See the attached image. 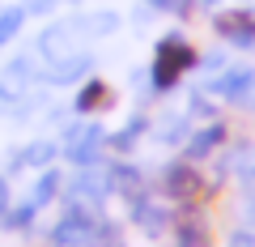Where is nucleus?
<instances>
[{
	"mask_svg": "<svg viewBox=\"0 0 255 247\" xmlns=\"http://www.w3.org/2000/svg\"><path fill=\"white\" fill-rule=\"evenodd\" d=\"M55 154H60V145H30V149H21V154L13 158V166H21V162L26 166H47Z\"/></svg>",
	"mask_w": 255,
	"mask_h": 247,
	"instance_id": "10",
	"label": "nucleus"
},
{
	"mask_svg": "<svg viewBox=\"0 0 255 247\" xmlns=\"http://www.w3.org/2000/svg\"><path fill=\"white\" fill-rule=\"evenodd\" d=\"M230 171H234L238 179H243L247 188L255 192V145H243V149H234V154H230Z\"/></svg>",
	"mask_w": 255,
	"mask_h": 247,
	"instance_id": "9",
	"label": "nucleus"
},
{
	"mask_svg": "<svg viewBox=\"0 0 255 247\" xmlns=\"http://www.w3.org/2000/svg\"><path fill=\"white\" fill-rule=\"evenodd\" d=\"M85 68H90V60H85V55H64V60H55L51 64V81H60V85H68V81H77V77L85 73Z\"/></svg>",
	"mask_w": 255,
	"mask_h": 247,
	"instance_id": "8",
	"label": "nucleus"
},
{
	"mask_svg": "<svg viewBox=\"0 0 255 247\" xmlns=\"http://www.w3.org/2000/svg\"><path fill=\"white\" fill-rule=\"evenodd\" d=\"M230 247H255V235H247V230H238V235H230Z\"/></svg>",
	"mask_w": 255,
	"mask_h": 247,
	"instance_id": "15",
	"label": "nucleus"
},
{
	"mask_svg": "<svg viewBox=\"0 0 255 247\" xmlns=\"http://www.w3.org/2000/svg\"><path fill=\"white\" fill-rule=\"evenodd\" d=\"M255 90V68H230V73L217 77V94L230 102H247Z\"/></svg>",
	"mask_w": 255,
	"mask_h": 247,
	"instance_id": "4",
	"label": "nucleus"
},
{
	"mask_svg": "<svg viewBox=\"0 0 255 247\" xmlns=\"http://www.w3.org/2000/svg\"><path fill=\"white\" fill-rule=\"evenodd\" d=\"M196 64V51L187 47V38L179 34H166L162 43H157V60H153V81L162 85V90H170L174 81H179L187 68Z\"/></svg>",
	"mask_w": 255,
	"mask_h": 247,
	"instance_id": "2",
	"label": "nucleus"
},
{
	"mask_svg": "<svg viewBox=\"0 0 255 247\" xmlns=\"http://www.w3.org/2000/svg\"><path fill=\"white\" fill-rule=\"evenodd\" d=\"M30 81H34V64H30V60H13L9 73L0 77V98H17Z\"/></svg>",
	"mask_w": 255,
	"mask_h": 247,
	"instance_id": "6",
	"label": "nucleus"
},
{
	"mask_svg": "<svg viewBox=\"0 0 255 247\" xmlns=\"http://www.w3.org/2000/svg\"><path fill=\"white\" fill-rule=\"evenodd\" d=\"M94 235H98V218H94V209L85 201H73L60 213V222L51 226L55 247H85V243H94Z\"/></svg>",
	"mask_w": 255,
	"mask_h": 247,
	"instance_id": "1",
	"label": "nucleus"
},
{
	"mask_svg": "<svg viewBox=\"0 0 255 247\" xmlns=\"http://www.w3.org/2000/svg\"><path fill=\"white\" fill-rule=\"evenodd\" d=\"M4 205H9V188H4V179H0V213H4Z\"/></svg>",
	"mask_w": 255,
	"mask_h": 247,
	"instance_id": "17",
	"label": "nucleus"
},
{
	"mask_svg": "<svg viewBox=\"0 0 255 247\" xmlns=\"http://www.w3.org/2000/svg\"><path fill=\"white\" fill-rule=\"evenodd\" d=\"M162 188H166V196H191L200 188V171H196V166H170L166 179H162Z\"/></svg>",
	"mask_w": 255,
	"mask_h": 247,
	"instance_id": "5",
	"label": "nucleus"
},
{
	"mask_svg": "<svg viewBox=\"0 0 255 247\" xmlns=\"http://www.w3.org/2000/svg\"><path fill=\"white\" fill-rule=\"evenodd\" d=\"M102 98H107V85H102V81H94V85H85V90H81L77 107H81V111H90V107H102Z\"/></svg>",
	"mask_w": 255,
	"mask_h": 247,
	"instance_id": "14",
	"label": "nucleus"
},
{
	"mask_svg": "<svg viewBox=\"0 0 255 247\" xmlns=\"http://www.w3.org/2000/svg\"><path fill=\"white\" fill-rule=\"evenodd\" d=\"M132 222H136V226H145L149 235H162L166 213H162V205H153V201H132Z\"/></svg>",
	"mask_w": 255,
	"mask_h": 247,
	"instance_id": "7",
	"label": "nucleus"
},
{
	"mask_svg": "<svg viewBox=\"0 0 255 247\" xmlns=\"http://www.w3.org/2000/svg\"><path fill=\"white\" fill-rule=\"evenodd\" d=\"M55 188H60V171H51V166H47L43 179H38V188H34V201H30V205H34V209H38V205H47V201L55 196Z\"/></svg>",
	"mask_w": 255,
	"mask_h": 247,
	"instance_id": "12",
	"label": "nucleus"
},
{
	"mask_svg": "<svg viewBox=\"0 0 255 247\" xmlns=\"http://www.w3.org/2000/svg\"><path fill=\"white\" fill-rule=\"evenodd\" d=\"M217 30L238 47H251L255 43V13L251 9H234V13H221L217 17Z\"/></svg>",
	"mask_w": 255,
	"mask_h": 247,
	"instance_id": "3",
	"label": "nucleus"
},
{
	"mask_svg": "<svg viewBox=\"0 0 255 247\" xmlns=\"http://www.w3.org/2000/svg\"><path fill=\"white\" fill-rule=\"evenodd\" d=\"M200 4H213V0H200Z\"/></svg>",
	"mask_w": 255,
	"mask_h": 247,
	"instance_id": "18",
	"label": "nucleus"
},
{
	"mask_svg": "<svg viewBox=\"0 0 255 247\" xmlns=\"http://www.w3.org/2000/svg\"><path fill=\"white\" fill-rule=\"evenodd\" d=\"M217 145H221V128L213 124V128H204V132H196V137H191L187 154H191V158H204L209 149H217Z\"/></svg>",
	"mask_w": 255,
	"mask_h": 247,
	"instance_id": "11",
	"label": "nucleus"
},
{
	"mask_svg": "<svg viewBox=\"0 0 255 247\" xmlns=\"http://www.w3.org/2000/svg\"><path fill=\"white\" fill-rule=\"evenodd\" d=\"M21 21H26V9H9V13H0V43H9V38L21 30Z\"/></svg>",
	"mask_w": 255,
	"mask_h": 247,
	"instance_id": "13",
	"label": "nucleus"
},
{
	"mask_svg": "<svg viewBox=\"0 0 255 247\" xmlns=\"http://www.w3.org/2000/svg\"><path fill=\"white\" fill-rule=\"evenodd\" d=\"M247 218H251V226H255V192L247 196Z\"/></svg>",
	"mask_w": 255,
	"mask_h": 247,
	"instance_id": "16",
	"label": "nucleus"
}]
</instances>
